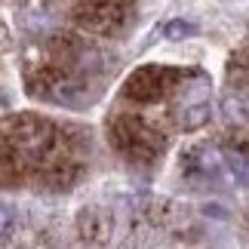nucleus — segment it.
Masks as SVG:
<instances>
[{
  "instance_id": "f257e3e1",
  "label": "nucleus",
  "mask_w": 249,
  "mask_h": 249,
  "mask_svg": "<svg viewBox=\"0 0 249 249\" xmlns=\"http://www.w3.org/2000/svg\"><path fill=\"white\" fill-rule=\"evenodd\" d=\"M206 120H209V105L206 102H197V105H191V108H185V111L178 114V126L188 129V132L191 129H200Z\"/></svg>"
},
{
  "instance_id": "7ed1b4c3",
  "label": "nucleus",
  "mask_w": 249,
  "mask_h": 249,
  "mask_svg": "<svg viewBox=\"0 0 249 249\" xmlns=\"http://www.w3.org/2000/svg\"><path fill=\"white\" fill-rule=\"evenodd\" d=\"M163 34L169 40H185V37H194L197 34V25L194 22H185V18H172V22L163 28Z\"/></svg>"
},
{
  "instance_id": "20e7f679",
  "label": "nucleus",
  "mask_w": 249,
  "mask_h": 249,
  "mask_svg": "<svg viewBox=\"0 0 249 249\" xmlns=\"http://www.w3.org/2000/svg\"><path fill=\"white\" fill-rule=\"evenodd\" d=\"M9 228H13V213L6 206H0V237L9 234Z\"/></svg>"
},
{
  "instance_id": "f03ea898",
  "label": "nucleus",
  "mask_w": 249,
  "mask_h": 249,
  "mask_svg": "<svg viewBox=\"0 0 249 249\" xmlns=\"http://www.w3.org/2000/svg\"><path fill=\"white\" fill-rule=\"evenodd\" d=\"M225 163L240 185H249V151H225Z\"/></svg>"
}]
</instances>
